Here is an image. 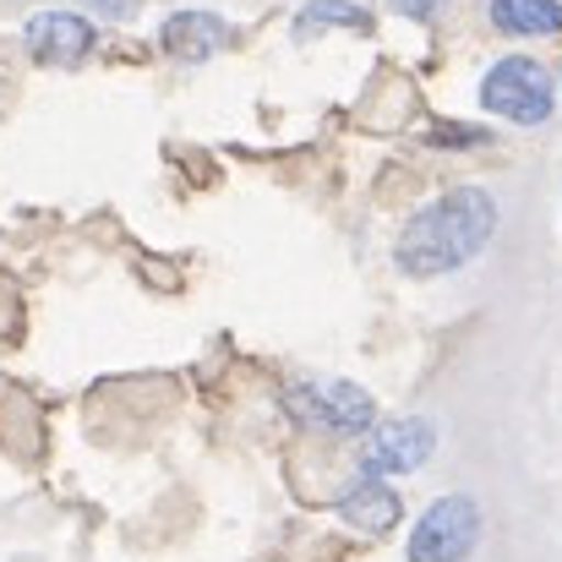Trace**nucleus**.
I'll return each mask as SVG.
<instances>
[{"mask_svg": "<svg viewBox=\"0 0 562 562\" xmlns=\"http://www.w3.org/2000/svg\"><path fill=\"white\" fill-rule=\"evenodd\" d=\"M339 519L356 525V530H367V536H387V530L404 519V503H398V492H393L382 475H361V481L339 497Z\"/></svg>", "mask_w": 562, "mask_h": 562, "instance_id": "nucleus-8", "label": "nucleus"}, {"mask_svg": "<svg viewBox=\"0 0 562 562\" xmlns=\"http://www.w3.org/2000/svg\"><path fill=\"white\" fill-rule=\"evenodd\" d=\"M159 44H165V55L170 60H207L213 49H224L229 44V22L224 16H213V11H176V16H165V27H159Z\"/></svg>", "mask_w": 562, "mask_h": 562, "instance_id": "nucleus-7", "label": "nucleus"}, {"mask_svg": "<svg viewBox=\"0 0 562 562\" xmlns=\"http://www.w3.org/2000/svg\"><path fill=\"white\" fill-rule=\"evenodd\" d=\"M481 104H486L492 115L514 121V126H541V121L558 110V82H552V71H547L541 60H530V55H503V60L486 71V82H481Z\"/></svg>", "mask_w": 562, "mask_h": 562, "instance_id": "nucleus-3", "label": "nucleus"}, {"mask_svg": "<svg viewBox=\"0 0 562 562\" xmlns=\"http://www.w3.org/2000/svg\"><path fill=\"white\" fill-rule=\"evenodd\" d=\"M437 453V426L420 415H398L367 431L361 442V475H409Z\"/></svg>", "mask_w": 562, "mask_h": 562, "instance_id": "nucleus-5", "label": "nucleus"}, {"mask_svg": "<svg viewBox=\"0 0 562 562\" xmlns=\"http://www.w3.org/2000/svg\"><path fill=\"white\" fill-rule=\"evenodd\" d=\"M492 235H497V196L486 187H453L398 229L393 262L409 279H442L459 273L470 257H481Z\"/></svg>", "mask_w": 562, "mask_h": 562, "instance_id": "nucleus-1", "label": "nucleus"}, {"mask_svg": "<svg viewBox=\"0 0 562 562\" xmlns=\"http://www.w3.org/2000/svg\"><path fill=\"white\" fill-rule=\"evenodd\" d=\"M475 541H481V508L470 497H437L409 536V562H464Z\"/></svg>", "mask_w": 562, "mask_h": 562, "instance_id": "nucleus-4", "label": "nucleus"}, {"mask_svg": "<svg viewBox=\"0 0 562 562\" xmlns=\"http://www.w3.org/2000/svg\"><path fill=\"white\" fill-rule=\"evenodd\" d=\"M323 27H350V33H372V11L356 0H306L295 11V38H317Z\"/></svg>", "mask_w": 562, "mask_h": 562, "instance_id": "nucleus-10", "label": "nucleus"}, {"mask_svg": "<svg viewBox=\"0 0 562 562\" xmlns=\"http://www.w3.org/2000/svg\"><path fill=\"white\" fill-rule=\"evenodd\" d=\"M22 38H27L33 60H44V66H77L93 49V22H82L77 11H38V16H27Z\"/></svg>", "mask_w": 562, "mask_h": 562, "instance_id": "nucleus-6", "label": "nucleus"}, {"mask_svg": "<svg viewBox=\"0 0 562 562\" xmlns=\"http://www.w3.org/2000/svg\"><path fill=\"white\" fill-rule=\"evenodd\" d=\"M93 11H110V16H132V0H93Z\"/></svg>", "mask_w": 562, "mask_h": 562, "instance_id": "nucleus-12", "label": "nucleus"}, {"mask_svg": "<svg viewBox=\"0 0 562 562\" xmlns=\"http://www.w3.org/2000/svg\"><path fill=\"white\" fill-rule=\"evenodd\" d=\"M492 27L508 38L562 33V0H492Z\"/></svg>", "mask_w": 562, "mask_h": 562, "instance_id": "nucleus-9", "label": "nucleus"}, {"mask_svg": "<svg viewBox=\"0 0 562 562\" xmlns=\"http://www.w3.org/2000/svg\"><path fill=\"white\" fill-rule=\"evenodd\" d=\"M398 16H409V22H437L442 11H448V0H387Z\"/></svg>", "mask_w": 562, "mask_h": 562, "instance_id": "nucleus-11", "label": "nucleus"}, {"mask_svg": "<svg viewBox=\"0 0 562 562\" xmlns=\"http://www.w3.org/2000/svg\"><path fill=\"white\" fill-rule=\"evenodd\" d=\"M284 415L306 431H323V437H367L376 426V398L356 382H328V387H312V382H295L279 393Z\"/></svg>", "mask_w": 562, "mask_h": 562, "instance_id": "nucleus-2", "label": "nucleus"}]
</instances>
